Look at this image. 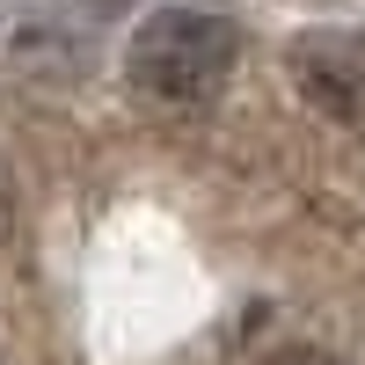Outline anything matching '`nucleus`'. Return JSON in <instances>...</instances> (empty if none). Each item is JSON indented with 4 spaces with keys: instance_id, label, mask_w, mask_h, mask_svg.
<instances>
[{
    "instance_id": "39448f33",
    "label": "nucleus",
    "mask_w": 365,
    "mask_h": 365,
    "mask_svg": "<svg viewBox=\"0 0 365 365\" xmlns=\"http://www.w3.org/2000/svg\"><path fill=\"white\" fill-rule=\"evenodd\" d=\"M8 227H15V182H8V161H0V241H8Z\"/></svg>"
},
{
    "instance_id": "f257e3e1",
    "label": "nucleus",
    "mask_w": 365,
    "mask_h": 365,
    "mask_svg": "<svg viewBox=\"0 0 365 365\" xmlns=\"http://www.w3.org/2000/svg\"><path fill=\"white\" fill-rule=\"evenodd\" d=\"M241 58V37L227 15H205V8H161L132 29V51H125V73L139 96H154L168 110H197L227 88Z\"/></svg>"
},
{
    "instance_id": "7ed1b4c3",
    "label": "nucleus",
    "mask_w": 365,
    "mask_h": 365,
    "mask_svg": "<svg viewBox=\"0 0 365 365\" xmlns=\"http://www.w3.org/2000/svg\"><path fill=\"white\" fill-rule=\"evenodd\" d=\"M117 15H125V0H22V37L29 44H88Z\"/></svg>"
},
{
    "instance_id": "f03ea898",
    "label": "nucleus",
    "mask_w": 365,
    "mask_h": 365,
    "mask_svg": "<svg viewBox=\"0 0 365 365\" xmlns=\"http://www.w3.org/2000/svg\"><path fill=\"white\" fill-rule=\"evenodd\" d=\"M292 81L322 117L365 132V37L358 29H299L292 37Z\"/></svg>"
},
{
    "instance_id": "20e7f679",
    "label": "nucleus",
    "mask_w": 365,
    "mask_h": 365,
    "mask_svg": "<svg viewBox=\"0 0 365 365\" xmlns=\"http://www.w3.org/2000/svg\"><path fill=\"white\" fill-rule=\"evenodd\" d=\"M263 365H336L329 351H314V344H285V351H270Z\"/></svg>"
}]
</instances>
